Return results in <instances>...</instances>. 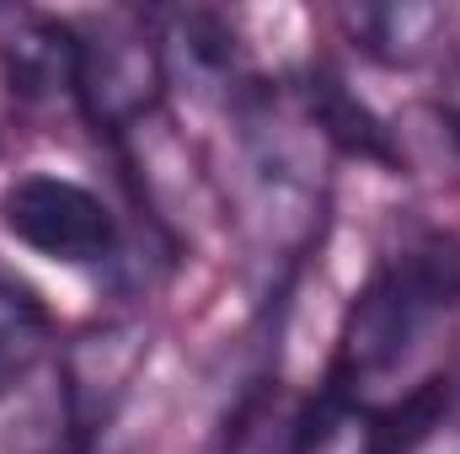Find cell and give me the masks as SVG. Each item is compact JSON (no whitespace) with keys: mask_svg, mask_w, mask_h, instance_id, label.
Segmentation results:
<instances>
[{"mask_svg":"<svg viewBox=\"0 0 460 454\" xmlns=\"http://www.w3.org/2000/svg\"><path fill=\"white\" fill-rule=\"evenodd\" d=\"M460 316V235L423 230L380 257V267L353 294L327 369V396L348 417H375L418 396L434 347Z\"/></svg>","mask_w":460,"mask_h":454,"instance_id":"1","label":"cell"},{"mask_svg":"<svg viewBox=\"0 0 460 454\" xmlns=\"http://www.w3.org/2000/svg\"><path fill=\"white\" fill-rule=\"evenodd\" d=\"M75 113L92 123V134L123 139L166 102V43L145 16L113 11L92 27H75Z\"/></svg>","mask_w":460,"mask_h":454,"instance_id":"2","label":"cell"},{"mask_svg":"<svg viewBox=\"0 0 460 454\" xmlns=\"http://www.w3.org/2000/svg\"><path fill=\"white\" fill-rule=\"evenodd\" d=\"M0 230L59 262V267H113L123 251V230L113 209L102 204V193H92L75 177L59 171H27L16 182H5L0 193Z\"/></svg>","mask_w":460,"mask_h":454,"instance_id":"3","label":"cell"},{"mask_svg":"<svg viewBox=\"0 0 460 454\" xmlns=\"http://www.w3.org/2000/svg\"><path fill=\"white\" fill-rule=\"evenodd\" d=\"M75 54H81V38H75L70 22L32 16V11L5 16V32H0V75H5V92L16 102L75 97Z\"/></svg>","mask_w":460,"mask_h":454,"instance_id":"4","label":"cell"},{"mask_svg":"<svg viewBox=\"0 0 460 454\" xmlns=\"http://www.w3.org/2000/svg\"><path fill=\"white\" fill-rule=\"evenodd\" d=\"M343 38L369 54L385 70H412L423 59L439 54L445 32H450V11L445 5H423V0H391V5H343L338 11Z\"/></svg>","mask_w":460,"mask_h":454,"instance_id":"5","label":"cell"},{"mask_svg":"<svg viewBox=\"0 0 460 454\" xmlns=\"http://www.w3.org/2000/svg\"><path fill=\"white\" fill-rule=\"evenodd\" d=\"M289 92H295L300 113L311 118V128L322 134V144L343 150V155H353V161H375V166H385V171L402 161L391 128L369 113V102L353 97L332 70H311V75H305L300 86H289Z\"/></svg>","mask_w":460,"mask_h":454,"instance_id":"6","label":"cell"},{"mask_svg":"<svg viewBox=\"0 0 460 454\" xmlns=\"http://www.w3.org/2000/svg\"><path fill=\"white\" fill-rule=\"evenodd\" d=\"M54 337L59 327L43 294L11 267H0V401L38 374V363L54 353Z\"/></svg>","mask_w":460,"mask_h":454,"instance_id":"7","label":"cell"},{"mask_svg":"<svg viewBox=\"0 0 460 454\" xmlns=\"http://www.w3.org/2000/svg\"><path fill=\"white\" fill-rule=\"evenodd\" d=\"M434 113H439V128H445V139L456 144V155H460V54L450 59V70H445V81H439Z\"/></svg>","mask_w":460,"mask_h":454,"instance_id":"8","label":"cell"}]
</instances>
